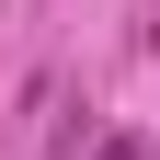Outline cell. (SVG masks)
<instances>
[{"instance_id": "cell-1", "label": "cell", "mask_w": 160, "mask_h": 160, "mask_svg": "<svg viewBox=\"0 0 160 160\" xmlns=\"http://www.w3.org/2000/svg\"><path fill=\"white\" fill-rule=\"evenodd\" d=\"M92 160H160V149H149V137H103Z\"/></svg>"}]
</instances>
